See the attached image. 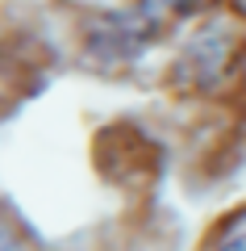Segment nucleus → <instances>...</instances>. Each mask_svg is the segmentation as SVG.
<instances>
[{
  "label": "nucleus",
  "mask_w": 246,
  "mask_h": 251,
  "mask_svg": "<svg viewBox=\"0 0 246 251\" xmlns=\"http://www.w3.org/2000/svg\"><path fill=\"white\" fill-rule=\"evenodd\" d=\"M221 59H225V38H221V29H209V34L196 38L192 50H188V72H192V80L209 84L213 75L221 72Z\"/></svg>",
  "instance_id": "obj_1"
},
{
  "label": "nucleus",
  "mask_w": 246,
  "mask_h": 251,
  "mask_svg": "<svg viewBox=\"0 0 246 251\" xmlns=\"http://www.w3.org/2000/svg\"><path fill=\"white\" fill-rule=\"evenodd\" d=\"M171 4V13H196L201 9V0H167Z\"/></svg>",
  "instance_id": "obj_2"
},
{
  "label": "nucleus",
  "mask_w": 246,
  "mask_h": 251,
  "mask_svg": "<svg viewBox=\"0 0 246 251\" xmlns=\"http://www.w3.org/2000/svg\"><path fill=\"white\" fill-rule=\"evenodd\" d=\"M0 251H21V247H17V239H13L4 226H0Z\"/></svg>",
  "instance_id": "obj_3"
},
{
  "label": "nucleus",
  "mask_w": 246,
  "mask_h": 251,
  "mask_svg": "<svg viewBox=\"0 0 246 251\" xmlns=\"http://www.w3.org/2000/svg\"><path fill=\"white\" fill-rule=\"evenodd\" d=\"M217 251H246V234H238V239H229L225 247H217Z\"/></svg>",
  "instance_id": "obj_4"
}]
</instances>
